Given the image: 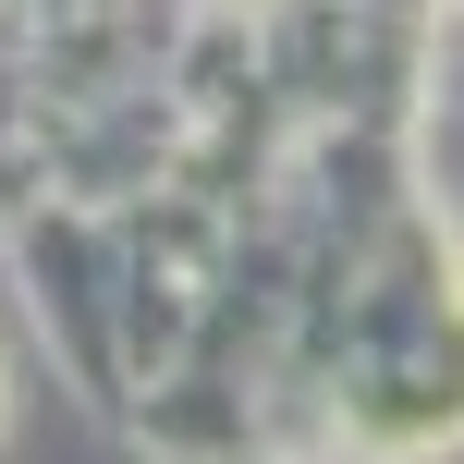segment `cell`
Instances as JSON below:
<instances>
[{"label":"cell","mask_w":464,"mask_h":464,"mask_svg":"<svg viewBox=\"0 0 464 464\" xmlns=\"http://www.w3.org/2000/svg\"><path fill=\"white\" fill-rule=\"evenodd\" d=\"M111 440L147 452V464H269V440H256V379H208V367L147 379Z\"/></svg>","instance_id":"obj_1"}]
</instances>
